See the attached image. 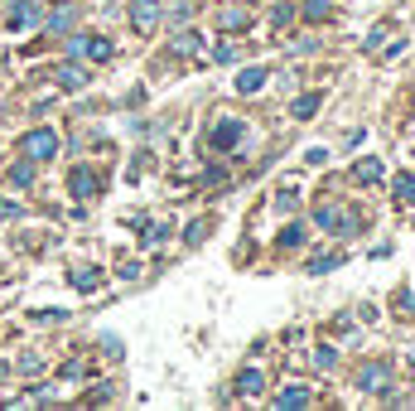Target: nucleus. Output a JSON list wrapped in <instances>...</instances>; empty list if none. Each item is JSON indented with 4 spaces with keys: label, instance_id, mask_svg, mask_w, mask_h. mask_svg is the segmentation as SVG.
Masks as SVG:
<instances>
[{
    "label": "nucleus",
    "instance_id": "5701e85b",
    "mask_svg": "<svg viewBox=\"0 0 415 411\" xmlns=\"http://www.w3.org/2000/svg\"><path fill=\"white\" fill-rule=\"evenodd\" d=\"M246 24V10H222V29H242Z\"/></svg>",
    "mask_w": 415,
    "mask_h": 411
},
{
    "label": "nucleus",
    "instance_id": "0eeeda50",
    "mask_svg": "<svg viewBox=\"0 0 415 411\" xmlns=\"http://www.w3.org/2000/svg\"><path fill=\"white\" fill-rule=\"evenodd\" d=\"M68 189H73V194H78V199H92V194H97V189H102V179H97V175H92V170H83V165H78V170H73V175H68Z\"/></svg>",
    "mask_w": 415,
    "mask_h": 411
},
{
    "label": "nucleus",
    "instance_id": "1a4fd4ad",
    "mask_svg": "<svg viewBox=\"0 0 415 411\" xmlns=\"http://www.w3.org/2000/svg\"><path fill=\"white\" fill-rule=\"evenodd\" d=\"M261 387H266L261 368H242V373H237V392H242V397H256Z\"/></svg>",
    "mask_w": 415,
    "mask_h": 411
},
{
    "label": "nucleus",
    "instance_id": "9d476101",
    "mask_svg": "<svg viewBox=\"0 0 415 411\" xmlns=\"http://www.w3.org/2000/svg\"><path fill=\"white\" fill-rule=\"evenodd\" d=\"M53 78H58V88H68V92H78V88H83V83H87V73H83V68H78V63H63V68H58V73H53Z\"/></svg>",
    "mask_w": 415,
    "mask_h": 411
},
{
    "label": "nucleus",
    "instance_id": "4be33fe9",
    "mask_svg": "<svg viewBox=\"0 0 415 411\" xmlns=\"http://www.w3.org/2000/svg\"><path fill=\"white\" fill-rule=\"evenodd\" d=\"M333 363H338V353H333L328 344H319V353H314V368H323V373H328Z\"/></svg>",
    "mask_w": 415,
    "mask_h": 411
},
{
    "label": "nucleus",
    "instance_id": "b1692460",
    "mask_svg": "<svg viewBox=\"0 0 415 411\" xmlns=\"http://www.w3.org/2000/svg\"><path fill=\"white\" fill-rule=\"evenodd\" d=\"M333 266H338V257H314V261H310L314 276H323V271H333Z\"/></svg>",
    "mask_w": 415,
    "mask_h": 411
},
{
    "label": "nucleus",
    "instance_id": "2eb2a0df",
    "mask_svg": "<svg viewBox=\"0 0 415 411\" xmlns=\"http://www.w3.org/2000/svg\"><path fill=\"white\" fill-rule=\"evenodd\" d=\"M73 286H78V291H97V286H102V276H97L92 266H78V271H73Z\"/></svg>",
    "mask_w": 415,
    "mask_h": 411
},
{
    "label": "nucleus",
    "instance_id": "423d86ee",
    "mask_svg": "<svg viewBox=\"0 0 415 411\" xmlns=\"http://www.w3.org/2000/svg\"><path fill=\"white\" fill-rule=\"evenodd\" d=\"M387 382H391V373L382 363H362V373H357V387L362 392H387Z\"/></svg>",
    "mask_w": 415,
    "mask_h": 411
},
{
    "label": "nucleus",
    "instance_id": "f03ea898",
    "mask_svg": "<svg viewBox=\"0 0 415 411\" xmlns=\"http://www.w3.org/2000/svg\"><path fill=\"white\" fill-rule=\"evenodd\" d=\"M68 54H87L92 63H106L111 58V44L97 39V34H78V39H68Z\"/></svg>",
    "mask_w": 415,
    "mask_h": 411
},
{
    "label": "nucleus",
    "instance_id": "f8f14e48",
    "mask_svg": "<svg viewBox=\"0 0 415 411\" xmlns=\"http://www.w3.org/2000/svg\"><path fill=\"white\" fill-rule=\"evenodd\" d=\"M261 88H266V68H246V73L237 78V92H246V97L261 92Z\"/></svg>",
    "mask_w": 415,
    "mask_h": 411
},
{
    "label": "nucleus",
    "instance_id": "39448f33",
    "mask_svg": "<svg viewBox=\"0 0 415 411\" xmlns=\"http://www.w3.org/2000/svg\"><path fill=\"white\" fill-rule=\"evenodd\" d=\"M242 136H246V126H242L237 116H227V121H217V126H212V145H217V150H232Z\"/></svg>",
    "mask_w": 415,
    "mask_h": 411
},
{
    "label": "nucleus",
    "instance_id": "7ed1b4c3",
    "mask_svg": "<svg viewBox=\"0 0 415 411\" xmlns=\"http://www.w3.org/2000/svg\"><path fill=\"white\" fill-rule=\"evenodd\" d=\"M130 24H135V34H150L160 24V0H135L130 5Z\"/></svg>",
    "mask_w": 415,
    "mask_h": 411
},
{
    "label": "nucleus",
    "instance_id": "6e6552de",
    "mask_svg": "<svg viewBox=\"0 0 415 411\" xmlns=\"http://www.w3.org/2000/svg\"><path fill=\"white\" fill-rule=\"evenodd\" d=\"M24 24H39V5H34V0L10 5V29H24Z\"/></svg>",
    "mask_w": 415,
    "mask_h": 411
},
{
    "label": "nucleus",
    "instance_id": "dca6fc26",
    "mask_svg": "<svg viewBox=\"0 0 415 411\" xmlns=\"http://www.w3.org/2000/svg\"><path fill=\"white\" fill-rule=\"evenodd\" d=\"M391 189H396V199H401V204H415V175H396V184H391Z\"/></svg>",
    "mask_w": 415,
    "mask_h": 411
},
{
    "label": "nucleus",
    "instance_id": "f257e3e1",
    "mask_svg": "<svg viewBox=\"0 0 415 411\" xmlns=\"http://www.w3.org/2000/svg\"><path fill=\"white\" fill-rule=\"evenodd\" d=\"M19 155H24V160H53V155H58V136H53V131H29V136L19 140Z\"/></svg>",
    "mask_w": 415,
    "mask_h": 411
},
{
    "label": "nucleus",
    "instance_id": "a211bd4d",
    "mask_svg": "<svg viewBox=\"0 0 415 411\" xmlns=\"http://www.w3.org/2000/svg\"><path fill=\"white\" fill-rule=\"evenodd\" d=\"M10 179H15L19 189H29V184H34V160H19V165L10 170Z\"/></svg>",
    "mask_w": 415,
    "mask_h": 411
},
{
    "label": "nucleus",
    "instance_id": "9b49d317",
    "mask_svg": "<svg viewBox=\"0 0 415 411\" xmlns=\"http://www.w3.org/2000/svg\"><path fill=\"white\" fill-rule=\"evenodd\" d=\"M353 179H357V184H372V179H382V160H377V155L357 160V165H353Z\"/></svg>",
    "mask_w": 415,
    "mask_h": 411
},
{
    "label": "nucleus",
    "instance_id": "f3484780",
    "mask_svg": "<svg viewBox=\"0 0 415 411\" xmlns=\"http://www.w3.org/2000/svg\"><path fill=\"white\" fill-rule=\"evenodd\" d=\"M68 24H73V5H63V10H53V15H49V34H63Z\"/></svg>",
    "mask_w": 415,
    "mask_h": 411
},
{
    "label": "nucleus",
    "instance_id": "412c9836",
    "mask_svg": "<svg viewBox=\"0 0 415 411\" xmlns=\"http://www.w3.org/2000/svg\"><path fill=\"white\" fill-rule=\"evenodd\" d=\"M300 242H305V227H300V223H290V227L280 232V247H300Z\"/></svg>",
    "mask_w": 415,
    "mask_h": 411
},
{
    "label": "nucleus",
    "instance_id": "4468645a",
    "mask_svg": "<svg viewBox=\"0 0 415 411\" xmlns=\"http://www.w3.org/2000/svg\"><path fill=\"white\" fill-rule=\"evenodd\" d=\"M305 402H310V392H305V387H285L276 407H280V411H295V407H305Z\"/></svg>",
    "mask_w": 415,
    "mask_h": 411
},
{
    "label": "nucleus",
    "instance_id": "6ab92c4d",
    "mask_svg": "<svg viewBox=\"0 0 415 411\" xmlns=\"http://www.w3.org/2000/svg\"><path fill=\"white\" fill-rule=\"evenodd\" d=\"M305 19H328V0H305Z\"/></svg>",
    "mask_w": 415,
    "mask_h": 411
},
{
    "label": "nucleus",
    "instance_id": "aec40b11",
    "mask_svg": "<svg viewBox=\"0 0 415 411\" xmlns=\"http://www.w3.org/2000/svg\"><path fill=\"white\" fill-rule=\"evenodd\" d=\"M174 49H179V54H198V34H194V29H184V34L174 39Z\"/></svg>",
    "mask_w": 415,
    "mask_h": 411
},
{
    "label": "nucleus",
    "instance_id": "393cba45",
    "mask_svg": "<svg viewBox=\"0 0 415 411\" xmlns=\"http://www.w3.org/2000/svg\"><path fill=\"white\" fill-rule=\"evenodd\" d=\"M102 353L106 358H121V339H102Z\"/></svg>",
    "mask_w": 415,
    "mask_h": 411
},
{
    "label": "nucleus",
    "instance_id": "a878e982",
    "mask_svg": "<svg viewBox=\"0 0 415 411\" xmlns=\"http://www.w3.org/2000/svg\"><path fill=\"white\" fill-rule=\"evenodd\" d=\"M276 208H285V213H290V208H295V189H280V199H276Z\"/></svg>",
    "mask_w": 415,
    "mask_h": 411
},
{
    "label": "nucleus",
    "instance_id": "20e7f679",
    "mask_svg": "<svg viewBox=\"0 0 415 411\" xmlns=\"http://www.w3.org/2000/svg\"><path fill=\"white\" fill-rule=\"evenodd\" d=\"M314 223H319V227H328V232H348L357 218H353V213H343L338 204H323L319 213H314Z\"/></svg>",
    "mask_w": 415,
    "mask_h": 411
},
{
    "label": "nucleus",
    "instance_id": "ddd939ff",
    "mask_svg": "<svg viewBox=\"0 0 415 411\" xmlns=\"http://www.w3.org/2000/svg\"><path fill=\"white\" fill-rule=\"evenodd\" d=\"M319 106H323V97H319V92H310V97H300V102L290 106V116H295V121H310Z\"/></svg>",
    "mask_w": 415,
    "mask_h": 411
}]
</instances>
